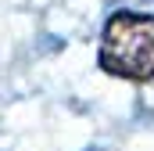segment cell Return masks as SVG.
Wrapping results in <instances>:
<instances>
[{
    "mask_svg": "<svg viewBox=\"0 0 154 151\" xmlns=\"http://www.w3.org/2000/svg\"><path fill=\"white\" fill-rule=\"evenodd\" d=\"M100 72L125 83H151L154 79V14L115 11L100 33L97 50Z\"/></svg>",
    "mask_w": 154,
    "mask_h": 151,
    "instance_id": "6da1fadb",
    "label": "cell"
}]
</instances>
